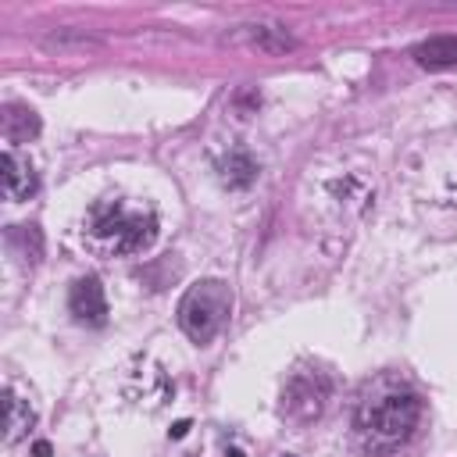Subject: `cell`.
<instances>
[{"label": "cell", "instance_id": "1", "mask_svg": "<svg viewBox=\"0 0 457 457\" xmlns=\"http://www.w3.org/2000/svg\"><path fill=\"white\" fill-rule=\"evenodd\" d=\"M375 164L354 150H332L304 168L297 186V211L311 233L343 236L365 221V214L375 207Z\"/></svg>", "mask_w": 457, "mask_h": 457}, {"label": "cell", "instance_id": "2", "mask_svg": "<svg viewBox=\"0 0 457 457\" xmlns=\"http://www.w3.org/2000/svg\"><path fill=\"white\" fill-rule=\"evenodd\" d=\"M429 425V408L422 389L396 375L382 372L365 382L354 408V436L368 457H404L411 453Z\"/></svg>", "mask_w": 457, "mask_h": 457}, {"label": "cell", "instance_id": "3", "mask_svg": "<svg viewBox=\"0 0 457 457\" xmlns=\"http://www.w3.org/2000/svg\"><path fill=\"white\" fill-rule=\"evenodd\" d=\"M157 211L147 200H133V197H100L86 207L83 221H79V240L83 247L100 257V261H114V257H136L147 254L157 240Z\"/></svg>", "mask_w": 457, "mask_h": 457}, {"label": "cell", "instance_id": "4", "mask_svg": "<svg viewBox=\"0 0 457 457\" xmlns=\"http://www.w3.org/2000/svg\"><path fill=\"white\" fill-rule=\"evenodd\" d=\"M228 315H233V290H228V282H221V279L193 282L179 300V325L197 347H207V343L228 325Z\"/></svg>", "mask_w": 457, "mask_h": 457}, {"label": "cell", "instance_id": "5", "mask_svg": "<svg viewBox=\"0 0 457 457\" xmlns=\"http://www.w3.org/2000/svg\"><path fill=\"white\" fill-rule=\"evenodd\" d=\"M329 400H332L329 372H322V368H297L290 379H286V386H282L279 411H282V418L290 425L307 429V425H315L325 415Z\"/></svg>", "mask_w": 457, "mask_h": 457}, {"label": "cell", "instance_id": "6", "mask_svg": "<svg viewBox=\"0 0 457 457\" xmlns=\"http://www.w3.org/2000/svg\"><path fill=\"white\" fill-rule=\"evenodd\" d=\"M122 393H126V400H133V404L143 408V411H161L168 400L176 396V386H171L164 365H157L154 358H136L126 368Z\"/></svg>", "mask_w": 457, "mask_h": 457}, {"label": "cell", "instance_id": "7", "mask_svg": "<svg viewBox=\"0 0 457 457\" xmlns=\"http://www.w3.org/2000/svg\"><path fill=\"white\" fill-rule=\"evenodd\" d=\"M68 311L79 325L86 329H100L107 325V297H104V286L97 275H83L72 282V293H68Z\"/></svg>", "mask_w": 457, "mask_h": 457}, {"label": "cell", "instance_id": "8", "mask_svg": "<svg viewBox=\"0 0 457 457\" xmlns=\"http://www.w3.org/2000/svg\"><path fill=\"white\" fill-rule=\"evenodd\" d=\"M39 190V176H36V168L29 157H22L15 147L4 150V197L11 204H22L29 200L32 193Z\"/></svg>", "mask_w": 457, "mask_h": 457}, {"label": "cell", "instance_id": "9", "mask_svg": "<svg viewBox=\"0 0 457 457\" xmlns=\"http://www.w3.org/2000/svg\"><path fill=\"white\" fill-rule=\"evenodd\" d=\"M214 171H218L221 186H228V190H250V186L257 183V161H254V154L243 150V147L225 150V154L218 157Z\"/></svg>", "mask_w": 457, "mask_h": 457}, {"label": "cell", "instance_id": "10", "mask_svg": "<svg viewBox=\"0 0 457 457\" xmlns=\"http://www.w3.org/2000/svg\"><path fill=\"white\" fill-rule=\"evenodd\" d=\"M39 129H43L39 126V114L29 104H4V111H0V133H4L8 147L36 140Z\"/></svg>", "mask_w": 457, "mask_h": 457}, {"label": "cell", "instance_id": "11", "mask_svg": "<svg viewBox=\"0 0 457 457\" xmlns=\"http://www.w3.org/2000/svg\"><path fill=\"white\" fill-rule=\"evenodd\" d=\"M4 443L8 446H15L32 425H36V408L29 404L25 396H18L15 393V386H8L4 389Z\"/></svg>", "mask_w": 457, "mask_h": 457}, {"label": "cell", "instance_id": "12", "mask_svg": "<svg viewBox=\"0 0 457 457\" xmlns=\"http://www.w3.org/2000/svg\"><path fill=\"white\" fill-rule=\"evenodd\" d=\"M8 250H11V257H18L22 264L36 268L39 257H43V236H39V228H36V225H15L11 233H8Z\"/></svg>", "mask_w": 457, "mask_h": 457}, {"label": "cell", "instance_id": "13", "mask_svg": "<svg viewBox=\"0 0 457 457\" xmlns=\"http://www.w3.org/2000/svg\"><path fill=\"white\" fill-rule=\"evenodd\" d=\"M415 57L425 68H453L457 65V36H432L415 47Z\"/></svg>", "mask_w": 457, "mask_h": 457}, {"label": "cell", "instance_id": "14", "mask_svg": "<svg viewBox=\"0 0 457 457\" xmlns=\"http://www.w3.org/2000/svg\"><path fill=\"white\" fill-rule=\"evenodd\" d=\"M243 29H247V43L257 47L261 54H286V50L293 47L290 32H286L282 25H264V22H257V25H243Z\"/></svg>", "mask_w": 457, "mask_h": 457}, {"label": "cell", "instance_id": "15", "mask_svg": "<svg viewBox=\"0 0 457 457\" xmlns=\"http://www.w3.org/2000/svg\"><path fill=\"white\" fill-rule=\"evenodd\" d=\"M32 457H54V446L47 439H39V443H32Z\"/></svg>", "mask_w": 457, "mask_h": 457}, {"label": "cell", "instance_id": "16", "mask_svg": "<svg viewBox=\"0 0 457 457\" xmlns=\"http://www.w3.org/2000/svg\"><path fill=\"white\" fill-rule=\"evenodd\" d=\"M190 432V418H183V422H176V425H171V439H183Z\"/></svg>", "mask_w": 457, "mask_h": 457}, {"label": "cell", "instance_id": "17", "mask_svg": "<svg viewBox=\"0 0 457 457\" xmlns=\"http://www.w3.org/2000/svg\"><path fill=\"white\" fill-rule=\"evenodd\" d=\"M225 457H243V450H228Z\"/></svg>", "mask_w": 457, "mask_h": 457}, {"label": "cell", "instance_id": "18", "mask_svg": "<svg viewBox=\"0 0 457 457\" xmlns=\"http://www.w3.org/2000/svg\"><path fill=\"white\" fill-rule=\"evenodd\" d=\"M286 457H290V453H286Z\"/></svg>", "mask_w": 457, "mask_h": 457}]
</instances>
